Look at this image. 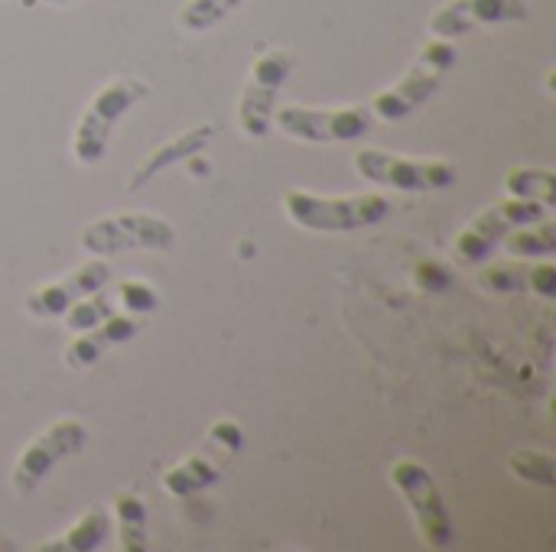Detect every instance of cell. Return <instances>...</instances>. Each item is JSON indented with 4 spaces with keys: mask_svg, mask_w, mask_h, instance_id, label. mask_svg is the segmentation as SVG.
Wrapping results in <instances>:
<instances>
[{
    "mask_svg": "<svg viewBox=\"0 0 556 552\" xmlns=\"http://www.w3.org/2000/svg\"><path fill=\"white\" fill-rule=\"evenodd\" d=\"M283 215L300 231L313 234H349L381 224L391 215V202L378 192L358 195H316L306 189H290L283 195Z\"/></svg>",
    "mask_w": 556,
    "mask_h": 552,
    "instance_id": "cell-1",
    "label": "cell"
},
{
    "mask_svg": "<svg viewBox=\"0 0 556 552\" xmlns=\"http://www.w3.org/2000/svg\"><path fill=\"white\" fill-rule=\"evenodd\" d=\"M150 98V85L143 78L134 75H117L111 81H104L91 101L85 104L75 130H72V156L78 166H94L101 163V156L108 153L111 133L121 124V117L127 111H134L140 101Z\"/></svg>",
    "mask_w": 556,
    "mask_h": 552,
    "instance_id": "cell-2",
    "label": "cell"
},
{
    "mask_svg": "<svg viewBox=\"0 0 556 552\" xmlns=\"http://www.w3.org/2000/svg\"><path fill=\"white\" fill-rule=\"evenodd\" d=\"M459 62V49L453 46V39H440L430 36L424 42V49L417 52V59L410 62V68L384 91L375 94V101L368 104L375 120L384 124H397L404 117H410L417 107H424L437 88L443 85V78L450 75V68Z\"/></svg>",
    "mask_w": 556,
    "mask_h": 552,
    "instance_id": "cell-3",
    "label": "cell"
},
{
    "mask_svg": "<svg viewBox=\"0 0 556 552\" xmlns=\"http://www.w3.org/2000/svg\"><path fill=\"white\" fill-rule=\"evenodd\" d=\"M78 241L91 257H114L130 251H173L176 228L173 221L153 211H114L88 221Z\"/></svg>",
    "mask_w": 556,
    "mask_h": 552,
    "instance_id": "cell-4",
    "label": "cell"
},
{
    "mask_svg": "<svg viewBox=\"0 0 556 552\" xmlns=\"http://www.w3.org/2000/svg\"><path fill=\"white\" fill-rule=\"evenodd\" d=\"M283 137L296 143H355L365 140L375 127V114L368 104H342V107H306V104H280L270 120Z\"/></svg>",
    "mask_w": 556,
    "mask_h": 552,
    "instance_id": "cell-5",
    "label": "cell"
},
{
    "mask_svg": "<svg viewBox=\"0 0 556 552\" xmlns=\"http://www.w3.org/2000/svg\"><path fill=\"white\" fill-rule=\"evenodd\" d=\"M391 485L404 498L420 540L430 550H450L456 540V527H453V514L446 508V498H443L433 472L414 459H397L391 465Z\"/></svg>",
    "mask_w": 556,
    "mask_h": 552,
    "instance_id": "cell-6",
    "label": "cell"
},
{
    "mask_svg": "<svg viewBox=\"0 0 556 552\" xmlns=\"http://www.w3.org/2000/svg\"><path fill=\"white\" fill-rule=\"evenodd\" d=\"M352 163L365 182L397 192H443L456 185V166L437 156H401L381 146H362Z\"/></svg>",
    "mask_w": 556,
    "mask_h": 552,
    "instance_id": "cell-7",
    "label": "cell"
},
{
    "mask_svg": "<svg viewBox=\"0 0 556 552\" xmlns=\"http://www.w3.org/2000/svg\"><path fill=\"white\" fill-rule=\"evenodd\" d=\"M296 59L287 49H261L248 68V78L241 85V98H238V127L244 137L251 140H264L270 133V120H274V107H277V94L287 85L290 72H293Z\"/></svg>",
    "mask_w": 556,
    "mask_h": 552,
    "instance_id": "cell-8",
    "label": "cell"
},
{
    "mask_svg": "<svg viewBox=\"0 0 556 552\" xmlns=\"http://www.w3.org/2000/svg\"><path fill=\"white\" fill-rule=\"evenodd\" d=\"M85 446H88V426L81 420L62 416V420L49 423L36 439H29V446L13 462L10 488L16 495H33L55 472L59 462L75 459Z\"/></svg>",
    "mask_w": 556,
    "mask_h": 552,
    "instance_id": "cell-9",
    "label": "cell"
},
{
    "mask_svg": "<svg viewBox=\"0 0 556 552\" xmlns=\"http://www.w3.org/2000/svg\"><path fill=\"white\" fill-rule=\"evenodd\" d=\"M528 0H446L430 16V36L459 39L489 26H518L528 23Z\"/></svg>",
    "mask_w": 556,
    "mask_h": 552,
    "instance_id": "cell-10",
    "label": "cell"
},
{
    "mask_svg": "<svg viewBox=\"0 0 556 552\" xmlns=\"http://www.w3.org/2000/svg\"><path fill=\"white\" fill-rule=\"evenodd\" d=\"M111 280H114V267L108 264V257H88L75 270L36 286L26 296V312L33 319H59L72 303H78L81 296L108 286Z\"/></svg>",
    "mask_w": 556,
    "mask_h": 552,
    "instance_id": "cell-11",
    "label": "cell"
},
{
    "mask_svg": "<svg viewBox=\"0 0 556 552\" xmlns=\"http://www.w3.org/2000/svg\"><path fill=\"white\" fill-rule=\"evenodd\" d=\"M140 329H143L140 316H130V312H121V309H117V312H114L111 319H104L101 325H94V329H88V332H75L72 342H68L65 351H62V361H65L68 371H85V368L98 364L111 348H117V345L137 338Z\"/></svg>",
    "mask_w": 556,
    "mask_h": 552,
    "instance_id": "cell-12",
    "label": "cell"
},
{
    "mask_svg": "<svg viewBox=\"0 0 556 552\" xmlns=\"http://www.w3.org/2000/svg\"><path fill=\"white\" fill-rule=\"evenodd\" d=\"M215 137H218V124L202 120V124H195V127L176 133L173 140L153 146V150L140 159V166L134 169V176H130V182H127V192L134 195V192L147 189V185H150L160 172H166L169 166L186 163V159L195 156V153H205V146H212Z\"/></svg>",
    "mask_w": 556,
    "mask_h": 552,
    "instance_id": "cell-13",
    "label": "cell"
},
{
    "mask_svg": "<svg viewBox=\"0 0 556 552\" xmlns=\"http://www.w3.org/2000/svg\"><path fill=\"white\" fill-rule=\"evenodd\" d=\"M479 283L489 290V293H498V296H515V293H534L541 299H554L556 296V267L541 257V260H531V264H515V260H505V264H492L479 273Z\"/></svg>",
    "mask_w": 556,
    "mask_h": 552,
    "instance_id": "cell-14",
    "label": "cell"
},
{
    "mask_svg": "<svg viewBox=\"0 0 556 552\" xmlns=\"http://www.w3.org/2000/svg\"><path fill=\"white\" fill-rule=\"evenodd\" d=\"M508 231H515L511 228V221L502 215V208L498 205H492V208H485V211H479L459 234H456V241H453V254H456V260L459 264H466V267H479V264H485L492 254H495V247L505 241V234Z\"/></svg>",
    "mask_w": 556,
    "mask_h": 552,
    "instance_id": "cell-15",
    "label": "cell"
},
{
    "mask_svg": "<svg viewBox=\"0 0 556 552\" xmlns=\"http://www.w3.org/2000/svg\"><path fill=\"white\" fill-rule=\"evenodd\" d=\"M222 482V462L212 452H195L163 472V491L173 498H192Z\"/></svg>",
    "mask_w": 556,
    "mask_h": 552,
    "instance_id": "cell-16",
    "label": "cell"
},
{
    "mask_svg": "<svg viewBox=\"0 0 556 552\" xmlns=\"http://www.w3.org/2000/svg\"><path fill=\"white\" fill-rule=\"evenodd\" d=\"M114 530V521L104 508H88L59 540L46 543V552H94L108 543Z\"/></svg>",
    "mask_w": 556,
    "mask_h": 552,
    "instance_id": "cell-17",
    "label": "cell"
},
{
    "mask_svg": "<svg viewBox=\"0 0 556 552\" xmlns=\"http://www.w3.org/2000/svg\"><path fill=\"white\" fill-rule=\"evenodd\" d=\"M114 521H117V547L124 552L147 550V504L134 491L114 495Z\"/></svg>",
    "mask_w": 556,
    "mask_h": 552,
    "instance_id": "cell-18",
    "label": "cell"
},
{
    "mask_svg": "<svg viewBox=\"0 0 556 552\" xmlns=\"http://www.w3.org/2000/svg\"><path fill=\"white\" fill-rule=\"evenodd\" d=\"M505 195L531 198L547 208L556 205V172L547 166H511L505 176Z\"/></svg>",
    "mask_w": 556,
    "mask_h": 552,
    "instance_id": "cell-19",
    "label": "cell"
},
{
    "mask_svg": "<svg viewBox=\"0 0 556 552\" xmlns=\"http://www.w3.org/2000/svg\"><path fill=\"white\" fill-rule=\"evenodd\" d=\"M117 312V296H114V290L111 286H101V290H94V293H88V296H81L78 303H72L59 319H62V325H65V332H88V329H94V325H101L104 319H111Z\"/></svg>",
    "mask_w": 556,
    "mask_h": 552,
    "instance_id": "cell-20",
    "label": "cell"
},
{
    "mask_svg": "<svg viewBox=\"0 0 556 552\" xmlns=\"http://www.w3.org/2000/svg\"><path fill=\"white\" fill-rule=\"evenodd\" d=\"M515 257H525V260H541V257H554L556 251V224L551 218L544 221H534V224H525V228H515L505 234L502 241Z\"/></svg>",
    "mask_w": 556,
    "mask_h": 552,
    "instance_id": "cell-21",
    "label": "cell"
},
{
    "mask_svg": "<svg viewBox=\"0 0 556 552\" xmlns=\"http://www.w3.org/2000/svg\"><path fill=\"white\" fill-rule=\"evenodd\" d=\"M244 0H186L176 13L182 33H208L222 20H228Z\"/></svg>",
    "mask_w": 556,
    "mask_h": 552,
    "instance_id": "cell-22",
    "label": "cell"
},
{
    "mask_svg": "<svg viewBox=\"0 0 556 552\" xmlns=\"http://www.w3.org/2000/svg\"><path fill=\"white\" fill-rule=\"evenodd\" d=\"M508 472L525 485H538V488H554L556 485V459L551 452L518 449L508 455Z\"/></svg>",
    "mask_w": 556,
    "mask_h": 552,
    "instance_id": "cell-23",
    "label": "cell"
},
{
    "mask_svg": "<svg viewBox=\"0 0 556 552\" xmlns=\"http://www.w3.org/2000/svg\"><path fill=\"white\" fill-rule=\"evenodd\" d=\"M117 296V309L130 312V316H150L160 306V293L147 283V280H117L114 286Z\"/></svg>",
    "mask_w": 556,
    "mask_h": 552,
    "instance_id": "cell-24",
    "label": "cell"
},
{
    "mask_svg": "<svg viewBox=\"0 0 556 552\" xmlns=\"http://www.w3.org/2000/svg\"><path fill=\"white\" fill-rule=\"evenodd\" d=\"M205 446L208 449H218L222 459H231L244 449V433L235 420H218L208 426V436H205Z\"/></svg>",
    "mask_w": 556,
    "mask_h": 552,
    "instance_id": "cell-25",
    "label": "cell"
},
{
    "mask_svg": "<svg viewBox=\"0 0 556 552\" xmlns=\"http://www.w3.org/2000/svg\"><path fill=\"white\" fill-rule=\"evenodd\" d=\"M414 283H417L420 290H427V293H440V290H446V286L453 283V273H450L446 264L427 257V260H417V264H414Z\"/></svg>",
    "mask_w": 556,
    "mask_h": 552,
    "instance_id": "cell-26",
    "label": "cell"
},
{
    "mask_svg": "<svg viewBox=\"0 0 556 552\" xmlns=\"http://www.w3.org/2000/svg\"><path fill=\"white\" fill-rule=\"evenodd\" d=\"M238 257H254V244H238Z\"/></svg>",
    "mask_w": 556,
    "mask_h": 552,
    "instance_id": "cell-27",
    "label": "cell"
},
{
    "mask_svg": "<svg viewBox=\"0 0 556 552\" xmlns=\"http://www.w3.org/2000/svg\"><path fill=\"white\" fill-rule=\"evenodd\" d=\"M39 3H49V7H62V3H72V0H39Z\"/></svg>",
    "mask_w": 556,
    "mask_h": 552,
    "instance_id": "cell-28",
    "label": "cell"
}]
</instances>
